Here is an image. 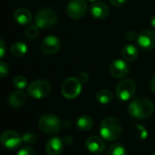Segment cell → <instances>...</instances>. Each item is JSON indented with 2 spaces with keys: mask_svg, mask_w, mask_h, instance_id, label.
I'll return each instance as SVG.
<instances>
[{
  "mask_svg": "<svg viewBox=\"0 0 155 155\" xmlns=\"http://www.w3.org/2000/svg\"><path fill=\"white\" fill-rule=\"evenodd\" d=\"M122 129L121 123L113 117H106L100 125V134L102 139L108 142L116 141L122 134Z\"/></svg>",
  "mask_w": 155,
  "mask_h": 155,
  "instance_id": "obj_2",
  "label": "cell"
},
{
  "mask_svg": "<svg viewBox=\"0 0 155 155\" xmlns=\"http://www.w3.org/2000/svg\"><path fill=\"white\" fill-rule=\"evenodd\" d=\"M151 25H152V26L155 28V15H153L152 16V18H151Z\"/></svg>",
  "mask_w": 155,
  "mask_h": 155,
  "instance_id": "obj_34",
  "label": "cell"
},
{
  "mask_svg": "<svg viewBox=\"0 0 155 155\" xmlns=\"http://www.w3.org/2000/svg\"><path fill=\"white\" fill-rule=\"evenodd\" d=\"M27 45L24 42H16L10 46V53L16 57H22L27 53Z\"/></svg>",
  "mask_w": 155,
  "mask_h": 155,
  "instance_id": "obj_19",
  "label": "cell"
},
{
  "mask_svg": "<svg viewBox=\"0 0 155 155\" xmlns=\"http://www.w3.org/2000/svg\"><path fill=\"white\" fill-rule=\"evenodd\" d=\"M13 85L18 90H23L27 86V79L23 75H16L13 79Z\"/></svg>",
  "mask_w": 155,
  "mask_h": 155,
  "instance_id": "obj_23",
  "label": "cell"
},
{
  "mask_svg": "<svg viewBox=\"0 0 155 155\" xmlns=\"http://www.w3.org/2000/svg\"><path fill=\"white\" fill-rule=\"evenodd\" d=\"M76 125H77L79 130L86 132V131H89V130H90L92 128V126H93V120H92V118L90 116L83 115V116H80L77 120Z\"/></svg>",
  "mask_w": 155,
  "mask_h": 155,
  "instance_id": "obj_20",
  "label": "cell"
},
{
  "mask_svg": "<svg viewBox=\"0 0 155 155\" xmlns=\"http://www.w3.org/2000/svg\"><path fill=\"white\" fill-rule=\"evenodd\" d=\"M153 155H155V153H154V154H153Z\"/></svg>",
  "mask_w": 155,
  "mask_h": 155,
  "instance_id": "obj_36",
  "label": "cell"
},
{
  "mask_svg": "<svg viewBox=\"0 0 155 155\" xmlns=\"http://www.w3.org/2000/svg\"><path fill=\"white\" fill-rule=\"evenodd\" d=\"M151 90L153 94H155V75L151 81Z\"/></svg>",
  "mask_w": 155,
  "mask_h": 155,
  "instance_id": "obj_33",
  "label": "cell"
},
{
  "mask_svg": "<svg viewBox=\"0 0 155 155\" xmlns=\"http://www.w3.org/2000/svg\"><path fill=\"white\" fill-rule=\"evenodd\" d=\"M136 93V84L132 79L122 80L116 86L115 94L121 101H128L132 99Z\"/></svg>",
  "mask_w": 155,
  "mask_h": 155,
  "instance_id": "obj_7",
  "label": "cell"
},
{
  "mask_svg": "<svg viewBox=\"0 0 155 155\" xmlns=\"http://www.w3.org/2000/svg\"><path fill=\"white\" fill-rule=\"evenodd\" d=\"M86 147L91 153H100L105 150L106 145L104 143V139L98 136H90L86 140Z\"/></svg>",
  "mask_w": 155,
  "mask_h": 155,
  "instance_id": "obj_15",
  "label": "cell"
},
{
  "mask_svg": "<svg viewBox=\"0 0 155 155\" xmlns=\"http://www.w3.org/2000/svg\"><path fill=\"white\" fill-rule=\"evenodd\" d=\"M8 104L13 108H19L21 107L26 102V94L21 90L15 91L11 93L7 99Z\"/></svg>",
  "mask_w": 155,
  "mask_h": 155,
  "instance_id": "obj_17",
  "label": "cell"
},
{
  "mask_svg": "<svg viewBox=\"0 0 155 155\" xmlns=\"http://www.w3.org/2000/svg\"><path fill=\"white\" fill-rule=\"evenodd\" d=\"M9 73V66L8 64L4 62L0 61V77H5Z\"/></svg>",
  "mask_w": 155,
  "mask_h": 155,
  "instance_id": "obj_26",
  "label": "cell"
},
{
  "mask_svg": "<svg viewBox=\"0 0 155 155\" xmlns=\"http://www.w3.org/2000/svg\"><path fill=\"white\" fill-rule=\"evenodd\" d=\"M90 15L98 19L106 18L110 14L109 6L102 1H95L90 6Z\"/></svg>",
  "mask_w": 155,
  "mask_h": 155,
  "instance_id": "obj_13",
  "label": "cell"
},
{
  "mask_svg": "<svg viewBox=\"0 0 155 155\" xmlns=\"http://www.w3.org/2000/svg\"><path fill=\"white\" fill-rule=\"evenodd\" d=\"M25 35H26V38H28V39H35L39 35V27L37 26L36 25H29L25 30Z\"/></svg>",
  "mask_w": 155,
  "mask_h": 155,
  "instance_id": "obj_24",
  "label": "cell"
},
{
  "mask_svg": "<svg viewBox=\"0 0 155 155\" xmlns=\"http://www.w3.org/2000/svg\"><path fill=\"white\" fill-rule=\"evenodd\" d=\"M138 49L133 45H127L122 48V57L126 62H133L138 57Z\"/></svg>",
  "mask_w": 155,
  "mask_h": 155,
  "instance_id": "obj_18",
  "label": "cell"
},
{
  "mask_svg": "<svg viewBox=\"0 0 155 155\" xmlns=\"http://www.w3.org/2000/svg\"><path fill=\"white\" fill-rule=\"evenodd\" d=\"M17 155H36V153L32 148L28 146H25L18 151Z\"/></svg>",
  "mask_w": 155,
  "mask_h": 155,
  "instance_id": "obj_27",
  "label": "cell"
},
{
  "mask_svg": "<svg viewBox=\"0 0 155 155\" xmlns=\"http://www.w3.org/2000/svg\"><path fill=\"white\" fill-rule=\"evenodd\" d=\"M5 54V45L2 39H0V59L4 57Z\"/></svg>",
  "mask_w": 155,
  "mask_h": 155,
  "instance_id": "obj_31",
  "label": "cell"
},
{
  "mask_svg": "<svg viewBox=\"0 0 155 155\" xmlns=\"http://www.w3.org/2000/svg\"><path fill=\"white\" fill-rule=\"evenodd\" d=\"M22 142H24L26 144H34L37 142V137L33 133H25L22 135Z\"/></svg>",
  "mask_w": 155,
  "mask_h": 155,
  "instance_id": "obj_25",
  "label": "cell"
},
{
  "mask_svg": "<svg viewBox=\"0 0 155 155\" xmlns=\"http://www.w3.org/2000/svg\"><path fill=\"white\" fill-rule=\"evenodd\" d=\"M137 44L143 51H150L155 46V34L149 29L142 30L137 35Z\"/></svg>",
  "mask_w": 155,
  "mask_h": 155,
  "instance_id": "obj_10",
  "label": "cell"
},
{
  "mask_svg": "<svg viewBox=\"0 0 155 155\" xmlns=\"http://www.w3.org/2000/svg\"><path fill=\"white\" fill-rule=\"evenodd\" d=\"M128 112L136 119L148 118L154 112V104L147 98H137L131 102L128 107Z\"/></svg>",
  "mask_w": 155,
  "mask_h": 155,
  "instance_id": "obj_1",
  "label": "cell"
},
{
  "mask_svg": "<svg viewBox=\"0 0 155 155\" xmlns=\"http://www.w3.org/2000/svg\"><path fill=\"white\" fill-rule=\"evenodd\" d=\"M109 71H110V74L113 77L121 79V78L125 77L129 74L130 69L126 61L117 59L110 64Z\"/></svg>",
  "mask_w": 155,
  "mask_h": 155,
  "instance_id": "obj_12",
  "label": "cell"
},
{
  "mask_svg": "<svg viewBox=\"0 0 155 155\" xmlns=\"http://www.w3.org/2000/svg\"><path fill=\"white\" fill-rule=\"evenodd\" d=\"M0 143L7 150H15L21 144L22 136L14 130H6L1 134Z\"/></svg>",
  "mask_w": 155,
  "mask_h": 155,
  "instance_id": "obj_9",
  "label": "cell"
},
{
  "mask_svg": "<svg viewBox=\"0 0 155 155\" xmlns=\"http://www.w3.org/2000/svg\"><path fill=\"white\" fill-rule=\"evenodd\" d=\"M128 0H110L111 4L113 5V6H116V7H120V6H122L123 5H125L127 3Z\"/></svg>",
  "mask_w": 155,
  "mask_h": 155,
  "instance_id": "obj_29",
  "label": "cell"
},
{
  "mask_svg": "<svg viewBox=\"0 0 155 155\" xmlns=\"http://www.w3.org/2000/svg\"><path fill=\"white\" fill-rule=\"evenodd\" d=\"M113 99V94L107 89L100 90L96 94V100L101 104H107L111 103Z\"/></svg>",
  "mask_w": 155,
  "mask_h": 155,
  "instance_id": "obj_21",
  "label": "cell"
},
{
  "mask_svg": "<svg viewBox=\"0 0 155 155\" xmlns=\"http://www.w3.org/2000/svg\"><path fill=\"white\" fill-rule=\"evenodd\" d=\"M40 48L45 54H54L60 49V40L56 35H48L42 40Z\"/></svg>",
  "mask_w": 155,
  "mask_h": 155,
  "instance_id": "obj_11",
  "label": "cell"
},
{
  "mask_svg": "<svg viewBox=\"0 0 155 155\" xmlns=\"http://www.w3.org/2000/svg\"><path fill=\"white\" fill-rule=\"evenodd\" d=\"M108 155H127V152L125 147L122 144L114 143L110 147L108 151Z\"/></svg>",
  "mask_w": 155,
  "mask_h": 155,
  "instance_id": "obj_22",
  "label": "cell"
},
{
  "mask_svg": "<svg viewBox=\"0 0 155 155\" xmlns=\"http://www.w3.org/2000/svg\"><path fill=\"white\" fill-rule=\"evenodd\" d=\"M14 19L15 21L22 25H29L32 22V14L29 10L24 7H19L14 12Z\"/></svg>",
  "mask_w": 155,
  "mask_h": 155,
  "instance_id": "obj_16",
  "label": "cell"
},
{
  "mask_svg": "<svg viewBox=\"0 0 155 155\" xmlns=\"http://www.w3.org/2000/svg\"><path fill=\"white\" fill-rule=\"evenodd\" d=\"M50 84L46 80H36L27 86V94L33 99H43L50 93Z\"/></svg>",
  "mask_w": 155,
  "mask_h": 155,
  "instance_id": "obj_5",
  "label": "cell"
},
{
  "mask_svg": "<svg viewBox=\"0 0 155 155\" xmlns=\"http://www.w3.org/2000/svg\"><path fill=\"white\" fill-rule=\"evenodd\" d=\"M88 1H90V2H95V1H97V0H88Z\"/></svg>",
  "mask_w": 155,
  "mask_h": 155,
  "instance_id": "obj_35",
  "label": "cell"
},
{
  "mask_svg": "<svg viewBox=\"0 0 155 155\" xmlns=\"http://www.w3.org/2000/svg\"><path fill=\"white\" fill-rule=\"evenodd\" d=\"M57 14L51 8H43L39 10L35 16L36 25L41 29L52 27L57 23Z\"/></svg>",
  "mask_w": 155,
  "mask_h": 155,
  "instance_id": "obj_4",
  "label": "cell"
},
{
  "mask_svg": "<svg viewBox=\"0 0 155 155\" xmlns=\"http://www.w3.org/2000/svg\"><path fill=\"white\" fill-rule=\"evenodd\" d=\"M88 8L86 0H70L67 5L66 11L69 17L79 19L86 15Z\"/></svg>",
  "mask_w": 155,
  "mask_h": 155,
  "instance_id": "obj_8",
  "label": "cell"
},
{
  "mask_svg": "<svg viewBox=\"0 0 155 155\" xmlns=\"http://www.w3.org/2000/svg\"><path fill=\"white\" fill-rule=\"evenodd\" d=\"M38 127L45 134H54L60 130L61 123L58 116L52 114H45L38 120Z\"/></svg>",
  "mask_w": 155,
  "mask_h": 155,
  "instance_id": "obj_3",
  "label": "cell"
},
{
  "mask_svg": "<svg viewBox=\"0 0 155 155\" xmlns=\"http://www.w3.org/2000/svg\"><path fill=\"white\" fill-rule=\"evenodd\" d=\"M82 90V84L76 77L67 78L61 87V93L67 99H74L79 95Z\"/></svg>",
  "mask_w": 155,
  "mask_h": 155,
  "instance_id": "obj_6",
  "label": "cell"
},
{
  "mask_svg": "<svg viewBox=\"0 0 155 155\" xmlns=\"http://www.w3.org/2000/svg\"><path fill=\"white\" fill-rule=\"evenodd\" d=\"M137 35H137L135 32H133V31H128V32L125 34V37H126V39L129 40V41H132V40L137 39Z\"/></svg>",
  "mask_w": 155,
  "mask_h": 155,
  "instance_id": "obj_28",
  "label": "cell"
},
{
  "mask_svg": "<svg viewBox=\"0 0 155 155\" xmlns=\"http://www.w3.org/2000/svg\"><path fill=\"white\" fill-rule=\"evenodd\" d=\"M72 142H73V139H72L71 136H67V137H65L64 140H63V143H64L65 144H68V145L71 144Z\"/></svg>",
  "mask_w": 155,
  "mask_h": 155,
  "instance_id": "obj_32",
  "label": "cell"
},
{
  "mask_svg": "<svg viewBox=\"0 0 155 155\" xmlns=\"http://www.w3.org/2000/svg\"><path fill=\"white\" fill-rule=\"evenodd\" d=\"M89 75L86 74V73H81L80 74H79V80L81 82V84H85V83H87L88 81H89Z\"/></svg>",
  "mask_w": 155,
  "mask_h": 155,
  "instance_id": "obj_30",
  "label": "cell"
},
{
  "mask_svg": "<svg viewBox=\"0 0 155 155\" xmlns=\"http://www.w3.org/2000/svg\"><path fill=\"white\" fill-rule=\"evenodd\" d=\"M64 147L63 141L58 137H52L46 143L45 149L48 155H59Z\"/></svg>",
  "mask_w": 155,
  "mask_h": 155,
  "instance_id": "obj_14",
  "label": "cell"
}]
</instances>
